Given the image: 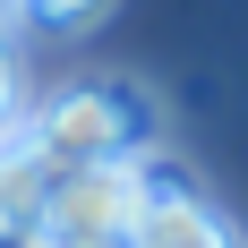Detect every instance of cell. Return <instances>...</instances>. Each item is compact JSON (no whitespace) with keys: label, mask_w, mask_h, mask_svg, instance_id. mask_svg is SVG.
<instances>
[{"label":"cell","mask_w":248,"mask_h":248,"mask_svg":"<svg viewBox=\"0 0 248 248\" xmlns=\"http://www.w3.org/2000/svg\"><path fill=\"white\" fill-rule=\"evenodd\" d=\"M34 154H43L51 171H103V163H137L154 154V103L120 77H103V86H69V94H51L34 111Z\"/></svg>","instance_id":"6da1fadb"},{"label":"cell","mask_w":248,"mask_h":248,"mask_svg":"<svg viewBox=\"0 0 248 248\" xmlns=\"http://www.w3.org/2000/svg\"><path fill=\"white\" fill-rule=\"evenodd\" d=\"M146 223V188L137 163H103V171H60L43 197V248H128Z\"/></svg>","instance_id":"7a4b0ae2"},{"label":"cell","mask_w":248,"mask_h":248,"mask_svg":"<svg viewBox=\"0 0 248 248\" xmlns=\"http://www.w3.org/2000/svg\"><path fill=\"white\" fill-rule=\"evenodd\" d=\"M128 248H240V231L205 197H163V205H146V223H137Z\"/></svg>","instance_id":"3957f363"},{"label":"cell","mask_w":248,"mask_h":248,"mask_svg":"<svg viewBox=\"0 0 248 248\" xmlns=\"http://www.w3.org/2000/svg\"><path fill=\"white\" fill-rule=\"evenodd\" d=\"M51 180H60V171L34 154V137H26V128H17V137H0V223H9V231H34V223H43Z\"/></svg>","instance_id":"277c9868"},{"label":"cell","mask_w":248,"mask_h":248,"mask_svg":"<svg viewBox=\"0 0 248 248\" xmlns=\"http://www.w3.org/2000/svg\"><path fill=\"white\" fill-rule=\"evenodd\" d=\"M120 9V0H17V17H34L43 34H86V26H103Z\"/></svg>","instance_id":"5b68a950"},{"label":"cell","mask_w":248,"mask_h":248,"mask_svg":"<svg viewBox=\"0 0 248 248\" xmlns=\"http://www.w3.org/2000/svg\"><path fill=\"white\" fill-rule=\"evenodd\" d=\"M0 248H43V231H9L0 223Z\"/></svg>","instance_id":"8992f818"},{"label":"cell","mask_w":248,"mask_h":248,"mask_svg":"<svg viewBox=\"0 0 248 248\" xmlns=\"http://www.w3.org/2000/svg\"><path fill=\"white\" fill-rule=\"evenodd\" d=\"M9 26H17V0H0V43H9Z\"/></svg>","instance_id":"52a82bcc"}]
</instances>
